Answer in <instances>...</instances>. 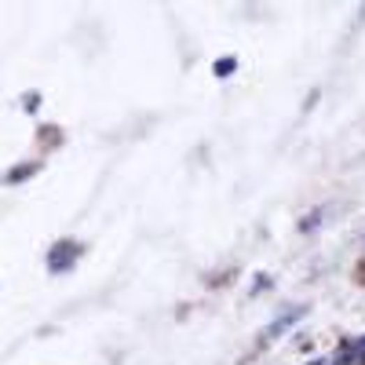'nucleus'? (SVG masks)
Segmentation results:
<instances>
[{
	"label": "nucleus",
	"mask_w": 365,
	"mask_h": 365,
	"mask_svg": "<svg viewBox=\"0 0 365 365\" xmlns=\"http://www.w3.org/2000/svg\"><path fill=\"white\" fill-rule=\"evenodd\" d=\"M77 256H81V245L70 241V237H62V241H55V245H52V252H47V271H52V274L70 271Z\"/></svg>",
	"instance_id": "1"
},
{
	"label": "nucleus",
	"mask_w": 365,
	"mask_h": 365,
	"mask_svg": "<svg viewBox=\"0 0 365 365\" xmlns=\"http://www.w3.org/2000/svg\"><path fill=\"white\" fill-rule=\"evenodd\" d=\"M362 355H365V340H362Z\"/></svg>",
	"instance_id": "4"
},
{
	"label": "nucleus",
	"mask_w": 365,
	"mask_h": 365,
	"mask_svg": "<svg viewBox=\"0 0 365 365\" xmlns=\"http://www.w3.org/2000/svg\"><path fill=\"white\" fill-rule=\"evenodd\" d=\"M33 168H37V165H22V168H11V176H8V179H11V183H15V179H26V176H29V172H33Z\"/></svg>",
	"instance_id": "3"
},
{
	"label": "nucleus",
	"mask_w": 365,
	"mask_h": 365,
	"mask_svg": "<svg viewBox=\"0 0 365 365\" xmlns=\"http://www.w3.org/2000/svg\"><path fill=\"white\" fill-rule=\"evenodd\" d=\"M212 70H216V77H230V73L237 70V62H234V59H223V62H216Z\"/></svg>",
	"instance_id": "2"
}]
</instances>
